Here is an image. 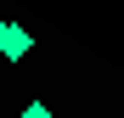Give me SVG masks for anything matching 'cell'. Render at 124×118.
I'll use <instances>...</instances> for the list:
<instances>
[{"label": "cell", "instance_id": "obj_1", "mask_svg": "<svg viewBox=\"0 0 124 118\" xmlns=\"http://www.w3.org/2000/svg\"><path fill=\"white\" fill-rule=\"evenodd\" d=\"M28 45H34V34H28L23 23H6V28H0V56H6V62H23Z\"/></svg>", "mask_w": 124, "mask_h": 118}, {"label": "cell", "instance_id": "obj_2", "mask_svg": "<svg viewBox=\"0 0 124 118\" xmlns=\"http://www.w3.org/2000/svg\"><path fill=\"white\" fill-rule=\"evenodd\" d=\"M23 118H51V107H45V101H28V107H23Z\"/></svg>", "mask_w": 124, "mask_h": 118}, {"label": "cell", "instance_id": "obj_3", "mask_svg": "<svg viewBox=\"0 0 124 118\" xmlns=\"http://www.w3.org/2000/svg\"><path fill=\"white\" fill-rule=\"evenodd\" d=\"M0 28H6V17H0Z\"/></svg>", "mask_w": 124, "mask_h": 118}]
</instances>
